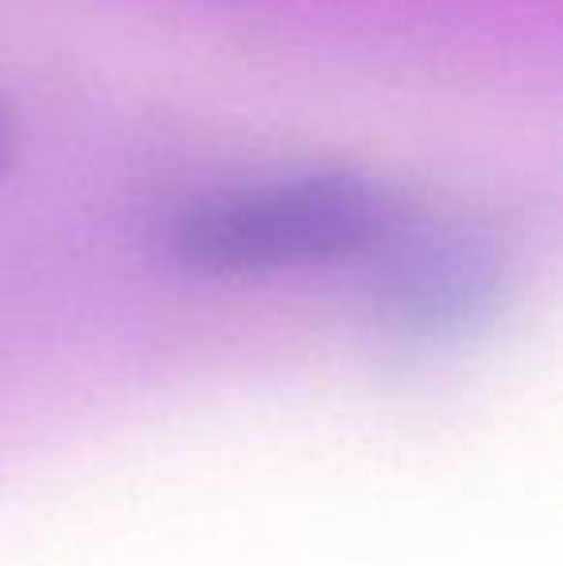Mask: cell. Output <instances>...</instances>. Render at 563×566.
I'll list each match as a JSON object with an SVG mask.
<instances>
[{
  "mask_svg": "<svg viewBox=\"0 0 563 566\" xmlns=\"http://www.w3.org/2000/svg\"><path fill=\"white\" fill-rule=\"evenodd\" d=\"M398 217V201L375 178L324 166L186 201L158 243L194 274L259 277L367 254Z\"/></svg>",
  "mask_w": 563,
  "mask_h": 566,
  "instance_id": "obj_1",
  "label": "cell"
},
{
  "mask_svg": "<svg viewBox=\"0 0 563 566\" xmlns=\"http://www.w3.org/2000/svg\"><path fill=\"white\" fill-rule=\"evenodd\" d=\"M371 308L409 347H456L490 328L510 297V259L467 220L398 217L371 247Z\"/></svg>",
  "mask_w": 563,
  "mask_h": 566,
  "instance_id": "obj_2",
  "label": "cell"
},
{
  "mask_svg": "<svg viewBox=\"0 0 563 566\" xmlns=\"http://www.w3.org/2000/svg\"><path fill=\"white\" fill-rule=\"evenodd\" d=\"M8 155H12V127H8V116L0 108V170L8 166Z\"/></svg>",
  "mask_w": 563,
  "mask_h": 566,
  "instance_id": "obj_3",
  "label": "cell"
}]
</instances>
